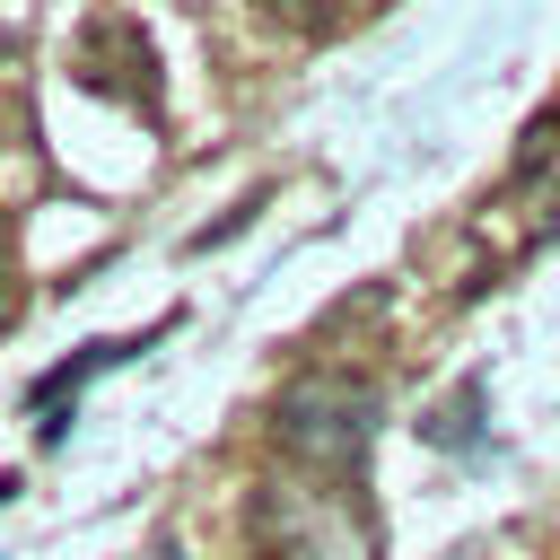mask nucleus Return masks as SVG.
Listing matches in <instances>:
<instances>
[{"instance_id": "obj_1", "label": "nucleus", "mask_w": 560, "mask_h": 560, "mask_svg": "<svg viewBox=\"0 0 560 560\" xmlns=\"http://www.w3.org/2000/svg\"><path fill=\"white\" fill-rule=\"evenodd\" d=\"M271 420H280V446H298L306 464H332V472H350V464L368 455L376 420H385V394H376L368 376L315 368V376H298V385L271 402Z\"/></svg>"}, {"instance_id": "obj_3", "label": "nucleus", "mask_w": 560, "mask_h": 560, "mask_svg": "<svg viewBox=\"0 0 560 560\" xmlns=\"http://www.w3.org/2000/svg\"><path fill=\"white\" fill-rule=\"evenodd\" d=\"M131 350H140V341H88V350H70L52 376H35V394H26V402H35V411H61V394H70V385H88L96 368H114V359H131Z\"/></svg>"}, {"instance_id": "obj_2", "label": "nucleus", "mask_w": 560, "mask_h": 560, "mask_svg": "<svg viewBox=\"0 0 560 560\" xmlns=\"http://www.w3.org/2000/svg\"><path fill=\"white\" fill-rule=\"evenodd\" d=\"M70 70L96 88V96H114V105H140V114H158V44L122 18V9H96L88 26H79V44H70Z\"/></svg>"}, {"instance_id": "obj_6", "label": "nucleus", "mask_w": 560, "mask_h": 560, "mask_svg": "<svg viewBox=\"0 0 560 560\" xmlns=\"http://www.w3.org/2000/svg\"><path fill=\"white\" fill-rule=\"evenodd\" d=\"M516 184H560V114H542L516 149Z\"/></svg>"}, {"instance_id": "obj_4", "label": "nucleus", "mask_w": 560, "mask_h": 560, "mask_svg": "<svg viewBox=\"0 0 560 560\" xmlns=\"http://www.w3.org/2000/svg\"><path fill=\"white\" fill-rule=\"evenodd\" d=\"M429 446H481V385H464V394H446L429 420Z\"/></svg>"}, {"instance_id": "obj_7", "label": "nucleus", "mask_w": 560, "mask_h": 560, "mask_svg": "<svg viewBox=\"0 0 560 560\" xmlns=\"http://www.w3.org/2000/svg\"><path fill=\"white\" fill-rule=\"evenodd\" d=\"M9 490H18V481H0V499H9Z\"/></svg>"}, {"instance_id": "obj_5", "label": "nucleus", "mask_w": 560, "mask_h": 560, "mask_svg": "<svg viewBox=\"0 0 560 560\" xmlns=\"http://www.w3.org/2000/svg\"><path fill=\"white\" fill-rule=\"evenodd\" d=\"M359 9H368V0H271V18H280V26H298V35H315V44H324V35H341Z\"/></svg>"}]
</instances>
